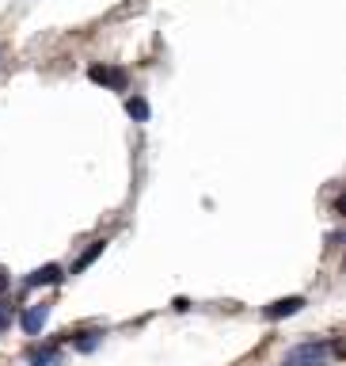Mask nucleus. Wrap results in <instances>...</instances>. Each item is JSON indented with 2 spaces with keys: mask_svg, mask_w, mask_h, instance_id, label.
I'll list each match as a JSON object with an SVG mask.
<instances>
[{
  "mask_svg": "<svg viewBox=\"0 0 346 366\" xmlns=\"http://www.w3.org/2000/svg\"><path fill=\"white\" fill-rule=\"evenodd\" d=\"M327 359H331V343L308 340V343H297L293 351H285L282 366H327Z\"/></svg>",
  "mask_w": 346,
  "mask_h": 366,
  "instance_id": "f257e3e1",
  "label": "nucleus"
},
{
  "mask_svg": "<svg viewBox=\"0 0 346 366\" xmlns=\"http://www.w3.org/2000/svg\"><path fill=\"white\" fill-rule=\"evenodd\" d=\"M88 80H91V84H103V88H114V92H122V88H126V69L91 65V69H88Z\"/></svg>",
  "mask_w": 346,
  "mask_h": 366,
  "instance_id": "f03ea898",
  "label": "nucleus"
},
{
  "mask_svg": "<svg viewBox=\"0 0 346 366\" xmlns=\"http://www.w3.org/2000/svg\"><path fill=\"white\" fill-rule=\"evenodd\" d=\"M305 309V297H278V302H270L267 309H263V317L267 320H282V317H293Z\"/></svg>",
  "mask_w": 346,
  "mask_h": 366,
  "instance_id": "7ed1b4c3",
  "label": "nucleus"
},
{
  "mask_svg": "<svg viewBox=\"0 0 346 366\" xmlns=\"http://www.w3.org/2000/svg\"><path fill=\"white\" fill-rule=\"evenodd\" d=\"M46 320H50V305H31L27 313L19 317V325H23V332H27V336H39V332L46 328Z\"/></svg>",
  "mask_w": 346,
  "mask_h": 366,
  "instance_id": "20e7f679",
  "label": "nucleus"
},
{
  "mask_svg": "<svg viewBox=\"0 0 346 366\" xmlns=\"http://www.w3.org/2000/svg\"><path fill=\"white\" fill-rule=\"evenodd\" d=\"M61 279H65L61 267H57V263H46V267L27 274V286H54V282H61Z\"/></svg>",
  "mask_w": 346,
  "mask_h": 366,
  "instance_id": "39448f33",
  "label": "nucleus"
},
{
  "mask_svg": "<svg viewBox=\"0 0 346 366\" xmlns=\"http://www.w3.org/2000/svg\"><path fill=\"white\" fill-rule=\"evenodd\" d=\"M61 362H65V359H61V351H57L54 343H46L42 351L31 355V366H61Z\"/></svg>",
  "mask_w": 346,
  "mask_h": 366,
  "instance_id": "423d86ee",
  "label": "nucleus"
},
{
  "mask_svg": "<svg viewBox=\"0 0 346 366\" xmlns=\"http://www.w3.org/2000/svg\"><path fill=\"white\" fill-rule=\"evenodd\" d=\"M103 248H107V240H91V248H88L84 256H80V259L73 263V274H80L84 267H91V263H96V259L103 256Z\"/></svg>",
  "mask_w": 346,
  "mask_h": 366,
  "instance_id": "0eeeda50",
  "label": "nucleus"
},
{
  "mask_svg": "<svg viewBox=\"0 0 346 366\" xmlns=\"http://www.w3.org/2000/svg\"><path fill=\"white\" fill-rule=\"evenodd\" d=\"M126 114H130L133 122H148V103L141 96H130L126 99Z\"/></svg>",
  "mask_w": 346,
  "mask_h": 366,
  "instance_id": "6e6552de",
  "label": "nucleus"
},
{
  "mask_svg": "<svg viewBox=\"0 0 346 366\" xmlns=\"http://www.w3.org/2000/svg\"><path fill=\"white\" fill-rule=\"evenodd\" d=\"M99 340H103V332H99V328L80 332V336H76V351H96V347H99Z\"/></svg>",
  "mask_w": 346,
  "mask_h": 366,
  "instance_id": "1a4fd4ad",
  "label": "nucleus"
},
{
  "mask_svg": "<svg viewBox=\"0 0 346 366\" xmlns=\"http://www.w3.org/2000/svg\"><path fill=\"white\" fill-rule=\"evenodd\" d=\"M8 325H11V305L0 302V332H8Z\"/></svg>",
  "mask_w": 346,
  "mask_h": 366,
  "instance_id": "9d476101",
  "label": "nucleus"
},
{
  "mask_svg": "<svg viewBox=\"0 0 346 366\" xmlns=\"http://www.w3.org/2000/svg\"><path fill=\"white\" fill-rule=\"evenodd\" d=\"M8 290V274H0V294H4Z\"/></svg>",
  "mask_w": 346,
  "mask_h": 366,
  "instance_id": "9b49d317",
  "label": "nucleus"
}]
</instances>
